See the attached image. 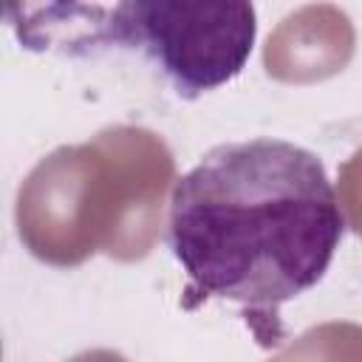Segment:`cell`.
<instances>
[{"label":"cell","instance_id":"2","mask_svg":"<svg viewBox=\"0 0 362 362\" xmlns=\"http://www.w3.org/2000/svg\"><path fill=\"white\" fill-rule=\"evenodd\" d=\"M255 42V0H119L105 23V45L139 51L189 102L238 79Z\"/></svg>","mask_w":362,"mask_h":362},{"label":"cell","instance_id":"1","mask_svg":"<svg viewBox=\"0 0 362 362\" xmlns=\"http://www.w3.org/2000/svg\"><path fill=\"white\" fill-rule=\"evenodd\" d=\"M342 235L322 158L274 136L215 144L170 192L167 246L189 288L252 314L314 288Z\"/></svg>","mask_w":362,"mask_h":362},{"label":"cell","instance_id":"3","mask_svg":"<svg viewBox=\"0 0 362 362\" xmlns=\"http://www.w3.org/2000/svg\"><path fill=\"white\" fill-rule=\"evenodd\" d=\"M6 17L28 51H93L105 45L107 11L79 0H6Z\"/></svg>","mask_w":362,"mask_h":362}]
</instances>
